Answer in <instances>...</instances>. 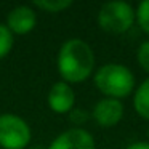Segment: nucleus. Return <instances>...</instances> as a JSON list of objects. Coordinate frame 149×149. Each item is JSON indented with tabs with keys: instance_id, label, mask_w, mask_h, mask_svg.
Wrapping results in <instances>:
<instances>
[{
	"instance_id": "nucleus-1",
	"label": "nucleus",
	"mask_w": 149,
	"mask_h": 149,
	"mask_svg": "<svg viewBox=\"0 0 149 149\" xmlns=\"http://www.w3.org/2000/svg\"><path fill=\"white\" fill-rule=\"evenodd\" d=\"M58 72L66 84H80L91 75L95 55L91 47L82 39H69L61 45L56 58Z\"/></svg>"
},
{
	"instance_id": "nucleus-2",
	"label": "nucleus",
	"mask_w": 149,
	"mask_h": 149,
	"mask_svg": "<svg viewBox=\"0 0 149 149\" xmlns=\"http://www.w3.org/2000/svg\"><path fill=\"white\" fill-rule=\"evenodd\" d=\"M95 85L106 98H120L128 96L135 88V77L133 72L127 66L109 63L101 66L95 74Z\"/></svg>"
},
{
	"instance_id": "nucleus-3",
	"label": "nucleus",
	"mask_w": 149,
	"mask_h": 149,
	"mask_svg": "<svg viewBox=\"0 0 149 149\" xmlns=\"http://www.w3.org/2000/svg\"><path fill=\"white\" fill-rule=\"evenodd\" d=\"M136 13L127 2H107L98 11V24L109 34H123L133 26Z\"/></svg>"
},
{
	"instance_id": "nucleus-4",
	"label": "nucleus",
	"mask_w": 149,
	"mask_h": 149,
	"mask_svg": "<svg viewBox=\"0 0 149 149\" xmlns=\"http://www.w3.org/2000/svg\"><path fill=\"white\" fill-rule=\"evenodd\" d=\"M31 143V128L24 119L16 114L0 116V148L26 149Z\"/></svg>"
},
{
	"instance_id": "nucleus-5",
	"label": "nucleus",
	"mask_w": 149,
	"mask_h": 149,
	"mask_svg": "<svg viewBox=\"0 0 149 149\" xmlns=\"http://www.w3.org/2000/svg\"><path fill=\"white\" fill-rule=\"evenodd\" d=\"M91 117L98 125L109 128L114 127L122 120L123 117V104L120 100H114V98H103L100 100L93 107Z\"/></svg>"
},
{
	"instance_id": "nucleus-6",
	"label": "nucleus",
	"mask_w": 149,
	"mask_h": 149,
	"mask_svg": "<svg viewBox=\"0 0 149 149\" xmlns=\"http://www.w3.org/2000/svg\"><path fill=\"white\" fill-rule=\"evenodd\" d=\"M48 107L56 114H68L74 109L75 103V93L71 88V85L66 82H56L52 85L47 96Z\"/></svg>"
},
{
	"instance_id": "nucleus-7",
	"label": "nucleus",
	"mask_w": 149,
	"mask_h": 149,
	"mask_svg": "<svg viewBox=\"0 0 149 149\" xmlns=\"http://www.w3.org/2000/svg\"><path fill=\"white\" fill-rule=\"evenodd\" d=\"M48 149H95V139L87 130L71 128L56 136Z\"/></svg>"
},
{
	"instance_id": "nucleus-8",
	"label": "nucleus",
	"mask_w": 149,
	"mask_h": 149,
	"mask_svg": "<svg viewBox=\"0 0 149 149\" xmlns=\"http://www.w3.org/2000/svg\"><path fill=\"white\" fill-rule=\"evenodd\" d=\"M37 24V15L31 7L21 5L16 7L8 13L7 16V24L5 26L10 29L11 34H18V36H24L29 34L31 31L36 27Z\"/></svg>"
},
{
	"instance_id": "nucleus-9",
	"label": "nucleus",
	"mask_w": 149,
	"mask_h": 149,
	"mask_svg": "<svg viewBox=\"0 0 149 149\" xmlns=\"http://www.w3.org/2000/svg\"><path fill=\"white\" fill-rule=\"evenodd\" d=\"M133 106H135V111L138 112V116L149 120V77L136 88Z\"/></svg>"
},
{
	"instance_id": "nucleus-10",
	"label": "nucleus",
	"mask_w": 149,
	"mask_h": 149,
	"mask_svg": "<svg viewBox=\"0 0 149 149\" xmlns=\"http://www.w3.org/2000/svg\"><path fill=\"white\" fill-rule=\"evenodd\" d=\"M34 5L47 13H61L63 10H68L71 7L72 2L71 0H36Z\"/></svg>"
},
{
	"instance_id": "nucleus-11",
	"label": "nucleus",
	"mask_w": 149,
	"mask_h": 149,
	"mask_svg": "<svg viewBox=\"0 0 149 149\" xmlns=\"http://www.w3.org/2000/svg\"><path fill=\"white\" fill-rule=\"evenodd\" d=\"M13 43H15L13 34L10 32V29L5 24H0V59L5 58L11 52Z\"/></svg>"
},
{
	"instance_id": "nucleus-12",
	"label": "nucleus",
	"mask_w": 149,
	"mask_h": 149,
	"mask_svg": "<svg viewBox=\"0 0 149 149\" xmlns=\"http://www.w3.org/2000/svg\"><path fill=\"white\" fill-rule=\"evenodd\" d=\"M136 19H138V24L141 26V29L149 36V0H144L138 5Z\"/></svg>"
},
{
	"instance_id": "nucleus-13",
	"label": "nucleus",
	"mask_w": 149,
	"mask_h": 149,
	"mask_svg": "<svg viewBox=\"0 0 149 149\" xmlns=\"http://www.w3.org/2000/svg\"><path fill=\"white\" fill-rule=\"evenodd\" d=\"M136 58H138L139 66L149 74V40H146V42H143L141 45H139Z\"/></svg>"
},
{
	"instance_id": "nucleus-14",
	"label": "nucleus",
	"mask_w": 149,
	"mask_h": 149,
	"mask_svg": "<svg viewBox=\"0 0 149 149\" xmlns=\"http://www.w3.org/2000/svg\"><path fill=\"white\" fill-rule=\"evenodd\" d=\"M69 114H71V116H69L71 117V122H74L75 125H82L84 122L88 120V114L85 112L84 109H72Z\"/></svg>"
},
{
	"instance_id": "nucleus-15",
	"label": "nucleus",
	"mask_w": 149,
	"mask_h": 149,
	"mask_svg": "<svg viewBox=\"0 0 149 149\" xmlns=\"http://www.w3.org/2000/svg\"><path fill=\"white\" fill-rule=\"evenodd\" d=\"M127 149H149V143H133V144H130Z\"/></svg>"
},
{
	"instance_id": "nucleus-16",
	"label": "nucleus",
	"mask_w": 149,
	"mask_h": 149,
	"mask_svg": "<svg viewBox=\"0 0 149 149\" xmlns=\"http://www.w3.org/2000/svg\"><path fill=\"white\" fill-rule=\"evenodd\" d=\"M31 149H39V148H31Z\"/></svg>"
},
{
	"instance_id": "nucleus-17",
	"label": "nucleus",
	"mask_w": 149,
	"mask_h": 149,
	"mask_svg": "<svg viewBox=\"0 0 149 149\" xmlns=\"http://www.w3.org/2000/svg\"><path fill=\"white\" fill-rule=\"evenodd\" d=\"M148 136H149V130H148Z\"/></svg>"
}]
</instances>
